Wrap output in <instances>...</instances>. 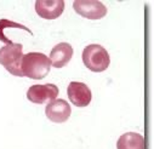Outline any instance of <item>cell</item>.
Wrapping results in <instances>:
<instances>
[{
	"label": "cell",
	"mask_w": 154,
	"mask_h": 149,
	"mask_svg": "<svg viewBox=\"0 0 154 149\" xmlns=\"http://www.w3.org/2000/svg\"><path fill=\"white\" fill-rule=\"evenodd\" d=\"M58 96V87L54 84L44 85H32L27 91V98L32 103L43 104L46 102H52Z\"/></svg>",
	"instance_id": "cell-5"
},
{
	"label": "cell",
	"mask_w": 154,
	"mask_h": 149,
	"mask_svg": "<svg viewBox=\"0 0 154 149\" xmlns=\"http://www.w3.org/2000/svg\"><path fill=\"white\" fill-rule=\"evenodd\" d=\"M73 47L70 44L68 43H60L56 46H54V49L50 52V62L51 65H54L55 68H63L66 64L69 63V61L73 57Z\"/></svg>",
	"instance_id": "cell-9"
},
{
	"label": "cell",
	"mask_w": 154,
	"mask_h": 149,
	"mask_svg": "<svg viewBox=\"0 0 154 149\" xmlns=\"http://www.w3.org/2000/svg\"><path fill=\"white\" fill-rule=\"evenodd\" d=\"M23 57V46L11 43L0 49V64L15 77H23L21 71V62Z\"/></svg>",
	"instance_id": "cell-3"
},
{
	"label": "cell",
	"mask_w": 154,
	"mask_h": 149,
	"mask_svg": "<svg viewBox=\"0 0 154 149\" xmlns=\"http://www.w3.org/2000/svg\"><path fill=\"white\" fill-rule=\"evenodd\" d=\"M45 114L50 121L61 124V123H66L69 119L72 114V108L67 101L55 99L48 103L45 108Z\"/></svg>",
	"instance_id": "cell-7"
},
{
	"label": "cell",
	"mask_w": 154,
	"mask_h": 149,
	"mask_svg": "<svg viewBox=\"0 0 154 149\" xmlns=\"http://www.w3.org/2000/svg\"><path fill=\"white\" fill-rule=\"evenodd\" d=\"M6 28L23 29V30H26L27 33L32 34V30L28 29L26 26H22L21 23H17V22H15V21H10V20H6V18H2V20H0V41H2V43H5L6 45H9V44L12 43V41L8 38V36L5 35V33H4Z\"/></svg>",
	"instance_id": "cell-11"
},
{
	"label": "cell",
	"mask_w": 154,
	"mask_h": 149,
	"mask_svg": "<svg viewBox=\"0 0 154 149\" xmlns=\"http://www.w3.org/2000/svg\"><path fill=\"white\" fill-rule=\"evenodd\" d=\"M51 69V62L49 57L42 52H29L23 55L21 62L22 75L33 80L44 79Z\"/></svg>",
	"instance_id": "cell-1"
},
{
	"label": "cell",
	"mask_w": 154,
	"mask_h": 149,
	"mask_svg": "<svg viewBox=\"0 0 154 149\" xmlns=\"http://www.w3.org/2000/svg\"><path fill=\"white\" fill-rule=\"evenodd\" d=\"M35 11L44 20H55L64 11L63 0H38L35 2Z\"/></svg>",
	"instance_id": "cell-8"
},
{
	"label": "cell",
	"mask_w": 154,
	"mask_h": 149,
	"mask_svg": "<svg viewBox=\"0 0 154 149\" xmlns=\"http://www.w3.org/2000/svg\"><path fill=\"white\" fill-rule=\"evenodd\" d=\"M83 62L91 71L101 73L109 67L110 58L108 51L103 46L98 44H91L88 45L83 51Z\"/></svg>",
	"instance_id": "cell-2"
},
{
	"label": "cell",
	"mask_w": 154,
	"mask_h": 149,
	"mask_svg": "<svg viewBox=\"0 0 154 149\" xmlns=\"http://www.w3.org/2000/svg\"><path fill=\"white\" fill-rule=\"evenodd\" d=\"M75 12L89 20H101L107 15V8L98 0H75L73 3Z\"/></svg>",
	"instance_id": "cell-4"
},
{
	"label": "cell",
	"mask_w": 154,
	"mask_h": 149,
	"mask_svg": "<svg viewBox=\"0 0 154 149\" xmlns=\"http://www.w3.org/2000/svg\"><path fill=\"white\" fill-rule=\"evenodd\" d=\"M117 149H144V139L140 133L126 132L119 137Z\"/></svg>",
	"instance_id": "cell-10"
},
{
	"label": "cell",
	"mask_w": 154,
	"mask_h": 149,
	"mask_svg": "<svg viewBox=\"0 0 154 149\" xmlns=\"http://www.w3.org/2000/svg\"><path fill=\"white\" fill-rule=\"evenodd\" d=\"M67 93L69 101L78 108L88 107L92 99V93L89 86L84 83L72 81L67 87Z\"/></svg>",
	"instance_id": "cell-6"
}]
</instances>
